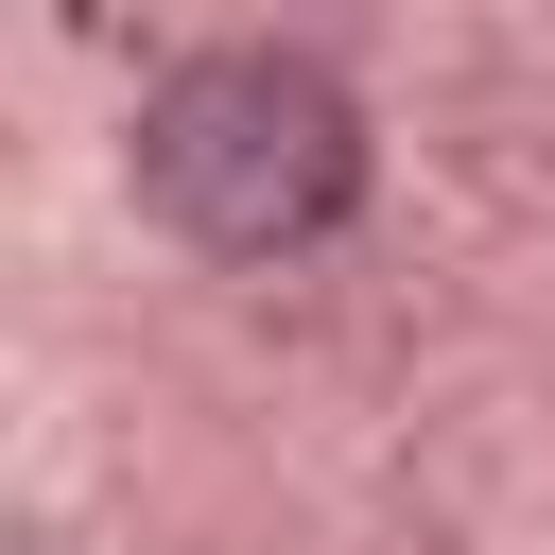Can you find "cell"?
Here are the masks:
<instances>
[{"label": "cell", "instance_id": "obj_1", "mask_svg": "<svg viewBox=\"0 0 555 555\" xmlns=\"http://www.w3.org/2000/svg\"><path fill=\"white\" fill-rule=\"evenodd\" d=\"M139 191L208 243V260H295L312 225H347L364 191V121L312 52H191L139 104Z\"/></svg>", "mask_w": 555, "mask_h": 555}]
</instances>
